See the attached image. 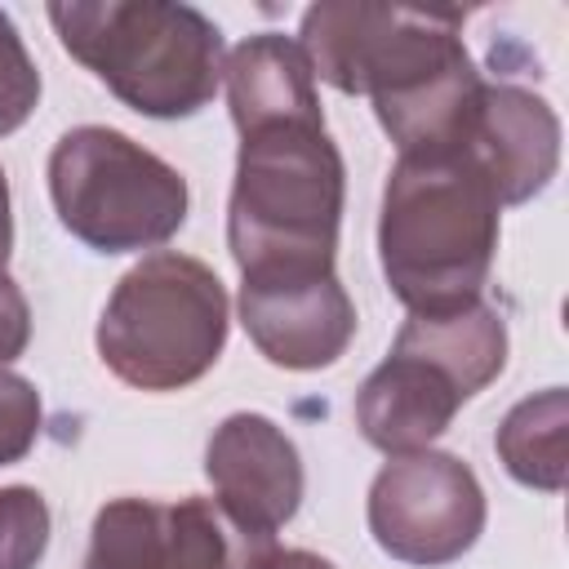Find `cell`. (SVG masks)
I'll list each match as a JSON object with an SVG mask.
<instances>
[{"mask_svg":"<svg viewBox=\"0 0 569 569\" xmlns=\"http://www.w3.org/2000/svg\"><path fill=\"white\" fill-rule=\"evenodd\" d=\"M391 351L418 356L440 378H449L462 400H471L507 365V325L489 302H467V307L427 311V316L409 311Z\"/></svg>","mask_w":569,"mask_h":569,"instance_id":"5bb4252c","label":"cell"},{"mask_svg":"<svg viewBox=\"0 0 569 569\" xmlns=\"http://www.w3.org/2000/svg\"><path fill=\"white\" fill-rule=\"evenodd\" d=\"M498 196L467 151L400 156L378 218V258L391 293L427 316L480 302L498 249Z\"/></svg>","mask_w":569,"mask_h":569,"instance_id":"7a4b0ae2","label":"cell"},{"mask_svg":"<svg viewBox=\"0 0 569 569\" xmlns=\"http://www.w3.org/2000/svg\"><path fill=\"white\" fill-rule=\"evenodd\" d=\"M31 342V307L22 289L0 271V369L13 365Z\"/></svg>","mask_w":569,"mask_h":569,"instance_id":"d6986e66","label":"cell"},{"mask_svg":"<svg viewBox=\"0 0 569 569\" xmlns=\"http://www.w3.org/2000/svg\"><path fill=\"white\" fill-rule=\"evenodd\" d=\"M267 547L213 498H116L93 516L84 569H249Z\"/></svg>","mask_w":569,"mask_h":569,"instance_id":"ba28073f","label":"cell"},{"mask_svg":"<svg viewBox=\"0 0 569 569\" xmlns=\"http://www.w3.org/2000/svg\"><path fill=\"white\" fill-rule=\"evenodd\" d=\"M222 76H227V107L240 133L289 120H325L311 62L302 44L280 31H262L236 44L222 62Z\"/></svg>","mask_w":569,"mask_h":569,"instance_id":"4fadbf2b","label":"cell"},{"mask_svg":"<svg viewBox=\"0 0 569 569\" xmlns=\"http://www.w3.org/2000/svg\"><path fill=\"white\" fill-rule=\"evenodd\" d=\"M485 529V489L476 471L440 449L391 458L369 485V533L405 565H449Z\"/></svg>","mask_w":569,"mask_h":569,"instance_id":"52a82bcc","label":"cell"},{"mask_svg":"<svg viewBox=\"0 0 569 569\" xmlns=\"http://www.w3.org/2000/svg\"><path fill=\"white\" fill-rule=\"evenodd\" d=\"M49 547V502L31 485L0 489V569H36Z\"/></svg>","mask_w":569,"mask_h":569,"instance_id":"2e32d148","label":"cell"},{"mask_svg":"<svg viewBox=\"0 0 569 569\" xmlns=\"http://www.w3.org/2000/svg\"><path fill=\"white\" fill-rule=\"evenodd\" d=\"M565 431H569V396H565V387H547V391L520 400L502 418L493 445H498V458L511 471V480L542 489V493H560L565 471H569Z\"/></svg>","mask_w":569,"mask_h":569,"instance_id":"9a60e30c","label":"cell"},{"mask_svg":"<svg viewBox=\"0 0 569 569\" xmlns=\"http://www.w3.org/2000/svg\"><path fill=\"white\" fill-rule=\"evenodd\" d=\"M458 409H462L458 387L405 351H391L356 391L360 436L391 458L427 449L436 436L449 431Z\"/></svg>","mask_w":569,"mask_h":569,"instance_id":"7c38bea8","label":"cell"},{"mask_svg":"<svg viewBox=\"0 0 569 569\" xmlns=\"http://www.w3.org/2000/svg\"><path fill=\"white\" fill-rule=\"evenodd\" d=\"M347 169L325 120L240 133L227 244L244 276L333 271Z\"/></svg>","mask_w":569,"mask_h":569,"instance_id":"3957f363","label":"cell"},{"mask_svg":"<svg viewBox=\"0 0 569 569\" xmlns=\"http://www.w3.org/2000/svg\"><path fill=\"white\" fill-rule=\"evenodd\" d=\"M49 196L62 227L98 253H138L187 222V178L107 124L67 129L49 151Z\"/></svg>","mask_w":569,"mask_h":569,"instance_id":"8992f818","label":"cell"},{"mask_svg":"<svg viewBox=\"0 0 569 569\" xmlns=\"http://www.w3.org/2000/svg\"><path fill=\"white\" fill-rule=\"evenodd\" d=\"M462 151L485 173L498 204H525L556 178L560 120L529 89L485 84Z\"/></svg>","mask_w":569,"mask_h":569,"instance_id":"8fae6325","label":"cell"},{"mask_svg":"<svg viewBox=\"0 0 569 569\" xmlns=\"http://www.w3.org/2000/svg\"><path fill=\"white\" fill-rule=\"evenodd\" d=\"M40 436V396L27 378L0 369V467L31 453Z\"/></svg>","mask_w":569,"mask_h":569,"instance_id":"ac0fdd59","label":"cell"},{"mask_svg":"<svg viewBox=\"0 0 569 569\" xmlns=\"http://www.w3.org/2000/svg\"><path fill=\"white\" fill-rule=\"evenodd\" d=\"M9 249H13V218H9V182L0 173V271L9 262Z\"/></svg>","mask_w":569,"mask_h":569,"instance_id":"44dd1931","label":"cell"},{"mask_svg":"<svg viewBox=\"0 0 569 569\" xmlns=\"http://www.w3.org/2000/svg\"><path fill=\"white\" fill-rule=\"evenodd\" d=\"M249 569H333V565L325 556H316V551H298V547L280 551V547H267Z\"/></svg>","mask_w":569,"mask_h":569,"instance_id":"ffe728a7","label":"cell"},{"mask_svg":"<svg viewBox=\"0 0 569 569\" xmlns=\"http://www.w3.org/2000/svg\"><path fill=\"white\" fill-rule=\"evenodd\" d=\"M204 476L213 485V502L253 538H271L289 525L307 485L293 440L262 413H231L213 427Z\"/></svg>","mask_w":569,"mask_h":569,"instance_id":"30bf717a","label":"cell"},{"mask_svg":"<svg viewBox=\"0 0 569 569\" xmlns=\"http://www.w3.org/2000/svg\"><path fill=\"white\" fill-rule=\"evenodd\" d=\"M49 22L62 49L138 116H196L222 80V31L191 4L58 0Z\"/></svg>","mask_w":569,"mask_h":569,"instance_id":"277c9868","label":"cell"},{"mask_svg":"<svg viewBox=\"0 0 569 569\" xmlns=\"http://www.w3.org/2000/svg\"><path fill=\"white\" fill-rule=\"evenodd\" d=\"M40 102V71L13 27V18L0 9V138L22 129Z\"/></svg>","mask_w":569,"mask_h":569,"instance_id":"e0dca14e","label":"cell"},{"mask_svg":"<svg viewBox=\"0 0 569 569\" xmlns=\"http://www.w3.org/2000/svg\"><path fill=\"white\" fill-rule=\"evenodd\" d=\"M240 325L280 369H325L356 338V307L333 271L244 276Z\"/></svg>","mask_w":569,"mask_h":569,"instance_id":"9c48e42d","label":"cell"},{"mask_svg":"<svg viewBox=\"0 0 569 569\" xmlns=\"http://www.w3.org/2000/svg\"><path fill=\"white\" fill-rule=\"evenodd\" d=\"M298 44L311 76L373 102L400 156L462 151L485 80L458 36V13L325 0L302 13Z\"/></svg>","mask_w":569,"mask_h":569,"instance_id":"6da1fadb","label":"cell"},{"mask_svg":"<svg viewBox=\"0 0 569 569\" xmlns=\"http://www.w3.org/2000/svg\"><path fill=\"white\" fill-rule=\"evenodd\" d=\"M227 342V289L187 253L160 249L120 276L98 320L102 365L138 391H178L204 378Z\"/></svg>","mask_w":569,"mask_h":569,"instance_id":"5b68a950","label":"cell"}]
</instances>
